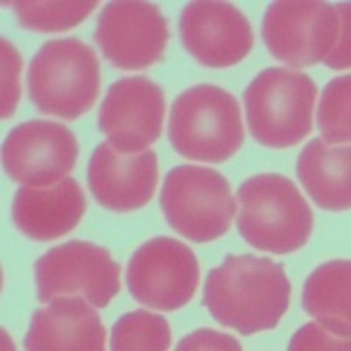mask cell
<instances>
[{
    "label": "cell",
    "instance_id": "obj_1",
    "mask_svg": "<svg viewBox=\"0 0 351 351\" xmlns=\"http://www.w3.org/2000/svg\"><path fill=\"white\" fill-rule=\"evenodd\" d=\"M291 285L281 263L228 255L208 274L204 306L223 327L244 335L274 330L288 311Z\"/></svg>",
    "mask_w": 351,
    "mask_h": 351
},
{
    "label": "cell",
    "instance_id": "obj_2",
    "mask_svg": "<svg viewBox=\"0 0 351 351\" xmlns=\"http://www.w3.org/2000/svg\"><path fill=\"white\" fill-rule=\"evenodd\" d=\"M237 228L250 246L274 255L299 252L309 241L315 218L309 204L288 178L258 174L237 192Z\"/></svg>",
    "mask_w": 351,
    "mask_h": 351
},
{
    "label": "cell",
    "instance_id": "obj_3",
    "mask_svg": "<svg viewBox=\"0 0 351 351\" xmlns=\"http://www.w3.org/2000/svg\"><path fill=\"white\" fill-rule=\"evenodd\" d=\"M169 139L176 153L188 160L227 162L244 141L236 97L215 84H200L183 92L172 104Z\"/></svg>",
    "mask_w": 351,
    "mask_h": 351
},
{
    "label": "cell",
    "instance_id": "obj_4",
    "mask_svg": "<svg viewBox=\"0 0 351 351\" xmlns=\"http://www.w3.org/2000/svg\"><path fill=\"white\" fill-rule=\"evenodd\" d=\"M27 83L30 100L43 114L77 120L99 97L100 65L83 40H49L34 55Z\"/></svg>",
    "mask_w": 351,
    "mask_h": 351
},
{
    "label": "cell",
    "instance_id": "obj_5",
    "mask_svg": "<svg viewBox=\"0 0 351 351\" xmlns=\"http://www.w3.org/2000/svg\"><path fill=\"white\" fill-rule=\"evenodd\" d=\"M316 84L302 72L271 67L244 92L247 128L265 148H293L313 130Z\"/></svg>",
    "mask_w": 351,
    "mask_h": 351
},
{
    "label": "cell",
    "instance_id": "obj_6",
    "mask_svg": "<svg viewBox=\"0 0 351 351\" xmlns=\"http://www.w3.org/2000/svg\"><path fill=\"white\" fill-rule=\"evenodd\" d=\"M160 206L178 234L200 244L225 236L237 208L230 183L202 165L172 169L165 176Z\"/></svg>",
    "mask_w": 351,
    "mask_h": 351
},
{
    "label": "cell",
    "instance_id": "obj_7",
    "mask_svg": "<svg viewBox=\"0 0 351 351\" xmlns=\"http://www.w3.org/2000/svg\"><path fill=\"white\" fill-rule=\"evenodd\" d=\"M39 302L55 297L83 293L95 307H106L120 291V265L102 246L71 241L44 253L36 262Z\"/></svg>",
    "mask_w": 351,
    "mask_h": 351
},
{
    "label": "cell",
    "instance_id": "obj_8",
    "mask_svg": "<svg viewBox=\"0 0 351 351\" xmlns=\"http://www.w3.org/2000/svg\"><path fill=\"white\" fill-rule=\"evenodd\" d=\"M200 269L193 252L172 237H155L132 255L127 287L132 297L156 311L186 306L199 288Z\"/></svg>",
    "mask_w": 351,
    "mask_h": 351
},
{
    "label": "cell",
    "instance_id": "obj_9",
    "mask_svg": "<svg viewBox=\"0 0 351 351\" xmlns=\"http://www.w3.org/2000/svg\"><path fill=\"white\" fill-rule=\"evenodd\" d=\"M339 30V14L334 5L309 0L274 2L262 25L269 53L293 69L325 60L337 43Z\"/></svg>",
    "mask_w": 351,
    "mask_h": 351
},
{
    "label": "cell",
    "instance_id": "obj_10",
    "mask_svg": "<svg viewBox=\"0 0 351 351\" xmlns=\"http://www.w3.org/2000/svg\"><path fill=\"white\" fill-rule=\"evenodd\" d=\"M95 43L116 69L139 71L164 58L169 25L155 4L132 0L109 2L100 12Z\"/></svg>",
    "mask_w": 351,
    "mask_h": 351
},
{
    "label": "cell",
    "instance_id": "obj_11",
    "mask_svg": "<svg viewBox=\"0 0 351 351\" xmlns=\"http://www.w3.org/2000/svg\"><path fill=\"white\" fill-rule=\"evenodd\" d=\"M80 156L76 136L62 123L32 120L9 132L2 148L4 169L25 186H53L71 174Z\"/></svg>",
    "mask_w": 351,
    "mask_h": 351
},
{
    "label": "cell",
    "instance_id": "obj_12",
    "mask_svg": "<svg viewBox=\"0 0 351 351\" xmlns=\"http://www.w3.org/2000/svg\"><path fill=\"white\" fill-rule=\"evenodd\" d=\"M165 95L144 76L121 77L100 106L99 128L121 155H137L158 141L164 128Z\"/></svg>",
    "mask_w": 351,
    "mask_h": 351
},
{
    "label": "cell",
    "instance_id": "obj_13",
    "mask_svg": "<svg viewBox=\"0 0 351 351\" xmlns=\"http://www.w3.org/2000/svg\"><path fill=\"white\" fill-rule=\"evenodd\" d=\"M180 34L184 48L204 67L237 65L253 49L246 14L228 2H192L183 9Z\"/></svg>",
    "mask_w": 351,
    "mask_h": 351
},
{
    "label": "cell",
    "instance_id": "obj_14",
    "mask_svg": "<svg viewBox=\"0 0 351 351\" xmlns=\"http://www.w3.org/2000/svg\"><path fill=\"white\" fill-rule=\"evenodd\" d=\"M158 183V158L146 149L121 155L111 144H99L88 164V184L97 202L114 213H132L153 199Z\"/></svg>",
    "mask_w": 351,
    "mask_h": 351
},
{
    "label": "cell",
    "instance_id": "obj_15",
    "mask_svg": "<svg viewBox=\"0 0 351 351\" xmlns=\"http://www.w3.org/2000/svg\"><path fill=\"white\" fill-rule=\"evenodd\" d=\"M25 348L32 351H102L106 328L92 304L83 297H55L44 309L34 313Z\"/></svg>",
    "mask_w": 351,
    "mask_h": 351
},
{
    "label": "cell",
    "instance_id": "obj_16",
    "mask_svg": "<svg viewBox=\"0 0 351 351\" xmlns=\"http://www.w3.org/2000/svg\"><path fill=\"white\" fill-rule=\"evenodd\" d=\"M86 211L80 183L65 178L51 188L21 186L12 202V219L18 230L39 243L71 234Z\"/></svg>",
    "mask_w": 351,
    "mask_h": 351
},
{
    "label": "cell",
    "instance_id": "obj_17",
    "mask_svg": "<svg viewBox=\"0 0 351 351\" xmlns=\"http://www.w3.org/2000/svg\"><path fill=\"white\" fill-rule=\"evenodd\" d=\"M348 146L334 148L324 139H313L302 148L297 174L316 206L325 211H346L351 204Z\"/></svg>",
    "mask_w": 351,
    "mask_h": 351
},
{
    "label": "cell",
    "instance_id": "obj_18",
    "mask_svg": "<svg viewBox=\"0 0 351 351\" xmlns=\"http://www.w3.org/2000/svg\"><path fill=\"white\" fill-rule=\"evenodd\" d=\"M350 260H330L307 278L302 291V309L325 330L350 339Z\"/></svg>",
    "mask_w": 351,
    "mask_h": 351
},
{
    "label": "cell",
    "instance_id": "obj_19",
    "mask_svg": "<svg viewBox=\"0 0 351 351\" xmlns=\"http://www.w3.org/2000/svg\"><path fill=\"white\" fill-rule=\"evenodd\" d=\"M21 27L40 34L67 32L83 23L93 9L97 0L86 2H11Z\"/></svg>",
    "mask_w": 351,
    "mask_h": 351
},
{
    "label": "cell",
    "instance_id": "obj_20",
    "mask_svg": "<svg viewBox=\"0 0 351 351\" xmlns=\"http://www.w3.org/2000/svg\"><path fill=\"white\" fill-rule=\"evenodd\" d=\"M171 327L167 319L148 311H134L121 316L111 332V350H169L171 348Z\"/></svg>",
    "mask_w": 351,
    "mask_h": 351
},
{
    "label": "cell",
    "instance_id": "obj_21",
    "mask_svg": "<svg viewBox=\"0 0 351 351\" xmlns=\"http://www.w3.org/2000/svg\"><path fill=\"white\" fill-rule=\"evenodd\" d=\"M351 76H339L325 86L318 106V128L327 144H348L350 128Z\"/></svg>",
    "mask_w": 351,
    "mask_h": 351
},
{
    "label": "cell",
    "instance_id": "obj_22",
    "mask_svg": "<svg viewBox=\"0 0 351 351\" xmlns=\"http://www.w3.org/2000/svg\"><path fill=\"white\" fill-rule=\"evenodd\" d=\"M2 120H9L14 116L20 102L21 86V55L18 49L9 43L8 39H2Z\"/></svg>",
    "mask_w": 351,
    "mask_h": 351
},
{
    "label": "cell",
    "instance_id": "obj_23",
    "mask_svg": "<svg viewBox=\"0 0 351 351\" xmlns=\"http://www.w3.org/2000/svg\"><path fill=\"white\" fill-rule=\"evenodd\" d=\"M350 339L348 337H337V335L330 334L325 330L319 324H307L291 337L288 350L297 351V350H350Z\"/></svg>",
    "mask_w": 351,
    "mask_h": 351
},
{
    "label": "cell",
    "instance_id": "obj_24",
    "mask_svg": "<svg viewBox=\"0 0 351 351\" xmlns=\"http://www.w3.org/2000/svg\"><path fill=\"white\" fill-rule=\"evenodd\" d=\"M178 351H200V350H236L241 351L239 341L228 334H221L213 328H200L193 334H188L186 337L178 343Z\"/></svg>",
    "mask_w": 351,
    "mask_h": 351
},
{
    "label": "cell",
    "instance_id": "obj_25",
    "mask_svg": "<svg viewBox=\"0 0 351 351\" xmlns=\"http://www.w3.org/2000/svg\"><path fill=\"white\" fill-rule=\"evenodd\" d=\"M335 11L339 14V37L335 43L334 49L328 53L325 58L327 67L334 69V71H343V69H350V4H339L335 5Z\"/></svg>",
    "mask_w": 351,
    "mask_h": 351
}]
</instances>
